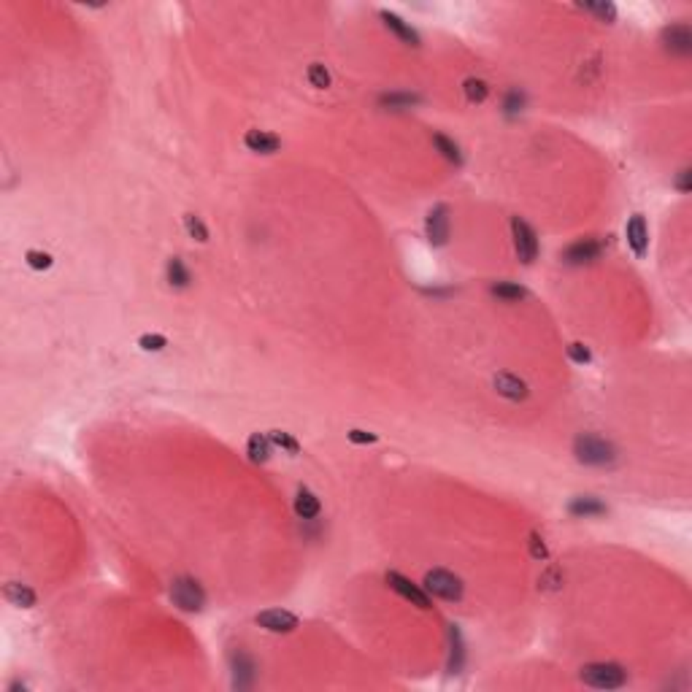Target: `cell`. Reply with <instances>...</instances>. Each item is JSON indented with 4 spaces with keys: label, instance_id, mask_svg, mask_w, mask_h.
Segmentation results:
<instances>
[{
    "label": "cell",
    "instance_id": "obj_17",
    "mask_svg": "<svg viewBox=\"0 0 692 692\" xmlns=\"http://www.w3.org/2000/svg\"><path fill=\"white\" fill-rule=\"evenodd\" d=\"M598 251H601V247H598L595 241H579V244H574L571 249L565 251V260H571V263H582V260H592V257H598Z\"/></svg>",
    "mask_w": 692,
    "mask_h": 692
},
{
    "label": "cell",
    "instance_id": "obj_20",
    "mask_svg": "<svg viewBox=\"0 0 692 692\" xmlns=\"http://www.w3.org/2000/svg\"><path fill=\"white\" fill-rule=\"evenodd\" d=\"M268 438H271L274 446L284 449L287 454H301V443L295 441L290 433H284V430H271V433H268Z\"/></svg>",
    "mask_w": 692,
    "mask_h": 692
},
{
    "label": "cell",
    "instance_id": "obj_14",
    "mask_svg": "<svg viewBox=\"0 0 692 692\" xmlns=\"http://www.w3.org/2000/svg\"><path fill=\"white\" fill-rule=\"evenodd\" d=\"M295 511H298V517H303V520H314V517H319L322 503H319V498H317L311 490L301 487V490H298V498H295Z\"/></svg>",
    "mask_w": 692,
    "mask_h": 692
},
{
    "label": "cell",
    "instance_id": "obj_29",
    "mask_svg": "<svg viewBox=\"0 0 692 692\" xmlns=\"http://www.w3.org/2000/svg\"><path fill=\"white\" fill-rule=\"evenodd\" d=\"M346 438L352 443H373L376 441V433H368V430H357V427H355V430L346 433Z\"/></svg>",
    "mask_w": 692,
    "mask_h": 692
},
{
    "label": "cell",
    "instance_id": "obj_2",
    "mask_svg": "<svg viewBox=\"0 0 692 692\" xmlns=\"http://www.w3.org/2000/svg\"><path fill=\"white\" fill-rule=\"evenodd\" d=\"M425 589L441 601H460L463 598V582L443 568H433L425 574Z\"/></svg>",
    "mask_w": 692,
    "mask_h": 692
},
{
    "label": "cell",
    "instance_id": "obj_24",
    "mask_svg": "<svg viewBox=\"0 0 692 692\" xmlns=\"http://www.w3.org/2000/svg\"><path fill=\"white\" fill-rule=\"evenodd\" d=\"M582 8L589 11V14H595L601 22H614L616 19V6L614 3H587Z\"/></svg>",
    "mask_w": 692,
    "mask_h": 692
},
{
    "label": "cell",
    "instance_id": "obj_22",
    "mask_svg": "<svg viewBox=\"0 0 692 692\" xmlns=\"http://www.w3.org/2000/svg\"><path fill=\"white\" fill-rule=\"evenodd\" d=\"M433 143H436V146L441 149V154H443V157H446V160H449V163H457V166L463 163V154H460L457 143H452V141L446 139V136H441V133H436V136H433Z\"/></svg>",
    "mask_w": 692,
    "mask_h": 692
},
{
    "label": "cell",
    "instance_id": "obj_13",
    "mask_svg": "<svg viewBox=\"0 0 692 692\" xmlns=\"http://www.w3.org/2000/svg\"><path fill=\"white\" fill-rule=\"evenodd\" d=\"M382 19H384V25H387L400 41H406V44H411V46H419V35L414 33V28H409L398 14H392V11H382Z\"/></svg>",
    "mask_w": 692,
    "mask_h": 692
},
{
    "label": "cell",
    "instance_id": "obj_12",
    "mask_svg": "<svg viewBox=\"0 0 692 692\" xmlns=\"http://www.w3.org/2000/svg\"><path fill=\"white\" fill-rule=\"evenodd\" d=\"M3 595H6V601H8L11 606H19V609H33V606H35V592L30 589L28 584L8 582L6 584V589H3Z\"/></svg>",
    "mask_w": 692,
    "mask_h": 692
},
{
    "label": "cell",
    "instance_id": "obj_26",
    "mask_svg": "<svg viewBox=\"0 0 692 692\" xmlns=\"http://www.w3.org/2000/svg\"><path fill=\"white\" fill-rule=\"evenodd\" d=\"M184 227H187V233L193 236L195 241H200V244H206V241H209V230H206V224L200 222V217L187 214V217H184Z\"/></svg>",
    "mask_w": 692,
    "mask_h": 692
},
{
    "label": "cell",
    "instance_id": "obj_18",
    "mask_svg": "<svg viewBox=\"0 0 692 692\" xmlns=\"http://www.w3.org/2000/svg\"><path fill=\"white\" fill-rule=\"evenodd\" d=\"M168 281H170L173 287H187V284H190V271H187V265H184L179 257H173V260L168 263Z\"/></svg>",
    "mask_w": 692,
    "mask_h": 692
},
{
    "label": "cell",
    "instance_id": "obj_23",
    "mask_svg": "<svg viewBox=\"0 0 692 692\" xmlns=\"http://www.w3.org/2000/svg\"><path fill=\"white\" fill-rule=\"evenodd\" d=\"M308 84L311 87H317V89H325V87H330V73H328V68L322 65V62H314V65H308Z\"/></svg>",
    "mask_w": 692,
    "mask_h": 692
},
{
    "label": "cell",
    "instance_id": "obj_28",
    "mask_svg": "<svg viewBox=\"0 0 692 692\" xmlns=\"http://www.w3.org/2000/svg\"><path fill=\"white\" fill-rule=\"evenodd\" d=\"M568 357H571L574 362H582V365H584V362L592 360L589 349H587V346H582V344H571V346H568Z\"/></svg>",
    "mask_w": 692,
    "mask_h": 692
},
{
    "label": "cell",
    "instance_id": "obj_19",
    "mask_svg": "<svg viewBox=\"0 0 692 692\" xmlns=\"http://www.w3.org/2000/svg\"><path fill=\"white\" fill-rule=\"evenodd\" d=\"M493 295H498L503 301H522V298H527V290L525 287H520V284L498 281V284H493Z\"/></svg>",
    "mask_w": 692,
    "mask_h": 692
},
{
    "label": "cell",
    "instance_id": "obj_21",
    "mask_svg": "<svg viewBox=\"0 0 692 692\" xmlns=\"http://www.w3.org/2000/svg\"><path fill=\"white\" fill-rule=\"evenodd\" d=\"M463 89H465V98L471 103H484L487 95H490V87H487V82H481V79H465Z\"/></svg>",
    "mask_w": 692,
    "mask_h": 692
},
{
    "label": "cell",
    "instance_id": "obj_5",
    "mask_svg": "<svg viewBox=\"0 0 692 692\" xmlns=\"http://www.w3.org/2000/svg\"><path fill=\"white\" fill-rule=\"evenodd\" d=\"M511 236H514V247H517L520 260H522L525 265H530V263L535 260V254H538V238H535L533 227H530L525 220L514 217V220H511Z\"/></svg>",
    "mask_w": 692,
    "mask_h": 692
},
{
    "label": "cell",
    "instance_id": "obj_16",
    "mask_svg": "<svg viewBox=\"0 0 692 692\" xmlns=\"http://www.w3.org/2000/svg\"><path fill=\"white\" fill-rule=\"evenodd\" d=\"M271 449H274V443L263 433H254L249 438V443H247V454H249V460H254V463H265L271 457Z\"/></svg>",
    "mask_w": 692,
    "mask_h": 692
},
{
    "label": "cell",
    "instance_id": "obj_1",
    "mask_svg": "<svg viewBox=\"0 0 692 692\" xmlns=\"http://www.w3.org/2000/svg\"><path fill=\"white\" fill-rule=\"evenodd\" d=\"M582 682L598 690H616L628 684V671L616 663H592L582 668Z\"/></svg>",
    "mask_w": 692,
    "mask_h": 692
},
{
    "label": "cell",
    "instance_id": "obj_27",
    "mask_svg": "<svg viewBox=\"0 0 692 692\" xmlns=\"http://www.w3.org/2000/svg\"><path fill=\"white\" fill-rule=\"evenodd\" d=\"M25 257H28V265L30 268H35V271H46V268H52V254H46V251L30 249Z\"/></svg>",
    "mask_w": 692,
    "mask_h": 692
},
{
    "label": "cell",
    "instance_id": "obj_8",
    "mask_svg": "<svg viewBox=\"0 0 692 692\" xmlns=\"http://www.w3.org/2000/svg\"><path fill=\"white\" fill-rule=\"evenodd\" d=\"M257 625L265 628V630H271V633H292L298 628V616L284 609H271L257 614Z\"/></svg>",
    "mask_w": 692,
    "mask_h": 692
},
{
    "label": "cell",
    "instance_id": "obj_11",
    "mask_svg": "<svg viewBox=\"0 0 692 692\" xmlns=\"http://www.w3.org/2000/svg\"><path fill=\"white\" fill-rule=\"evenodd\" d=\"M244 143H247L249 152H257V154H274L281 146V141L274 133H265V130H249L244 136Z\"/></svg>",
    "mask_w": 692,
    "mask_h": 692
},
{
    "label": "cell",
    "instance_id": "obj_6",
    "mask_svg": "<svg viewBox=\"0 0 692 692\" xmlns=\"http://www.w3.org/2000/svg\"><path fill=\"white\" fill-rule=\"evenodd\" d=\"M384 582L389 584V589H395L398 595H403L406 601H411L414 606L419 609H430V598H427V592H422L416 584H411L403 574H398V571H389L387 576H384Z\"/></svg>",
    "mask_w": 692,
    "mask_h": 692
},
{
    "label": "cell",
    "instance_id": "obj_3",
    "mask_svg": "<svg viewBox=\"0 0 692 692\" xmlns=\"http://www.w3.org/2000/svg\"><path fill=\"white\" fill-rule=\"evenodd\" d=\"M170 598H173V603H176L179 609H184V611H200L203 609V603H206L203 587L195 582V579H187V576H181V579L173 582V587H170Z\"/></svg>",
    "mask_w": 692,
    "mask_h": 692
},
{
    "label": "cell",
    "instance_id": "obj_4",
    "mask_svg": "<svg viewBox=\"0 0 692 692\" xmlns=\"http://www.w3.org/2000/svg\"><path fill=\"white\" fill-rule=\"evenodd\" d=\"M576 454L582 463H589V465H606L614 460V449H611L609 441L603 438H595V436H582L576 441Z\"/></svg>",
    "mask_w": 692,
    "mask_h": 692
},
{
    "label": "cell",
    "instance_id": "obj_10",
    "mask_svg": "<svg viewBox=\"0 0 692 692\" xmlns=\"http://www.w3.org/2000/svg\"><path fill=\"white\" fill-rule=\"evenodd\" d=\"M493 384L498 389V395H503L506 400H525L527 398V384L514 373H498Z\"/></svg>",
    "mask_w": 692,
    "mask_h": 692
},
{
    "label": "cell",
    "instance_id": "obj_9",
    "mask_svg": "<svg viewBox=\"0 0 692 692\" xmlns=\"http://www.w3.org/2000/svg\"><path fill=\"white\" fill-rule=\"evenodd\" d=\"M625 233H628V244H630L633 254L636 257H646V251H649V227H646V220L641 214H633L630 222H628V227H625Z\"/></svg>",
    "mask_w": 692,
    "mask_h": 692
},
{
    "label": "cell",
    "instance_id": "obj_15",
    "mask_svg": "<svg viewBox=\"0 0 692 692\" xmlns=\"http://www.w3.org/2000/svg\"><path fill=\"white\" fill-rule=\"evenodd\" d=\"M668 49L671 52H679V55H690L692 49V35H690V28L687 25H676V28H671L668 33Z\"/></svg>",
    "mask_w": 692,
    "mask_h": 692
},
{
    "label": "cell",
    "instance_id": "obj_7",
    "mask_svg": "<svg viewBox=\"0 0 692 692\" xmlns=\"http://www.w3.org/2000/svg\"><path fill=\"white\" fill-rule=\"evenodd\" d=\"M425 230H427V241L433 247H443L446 238H449V209L446 206H436L430 209L427 214V222H425Z\"/></svg>",
    "mask_w": 692,
    "mask_h": 692
},
{
    "label": "cell",
    "instance_id": "obj_25",
    "mask_svg": "<svg viewBox=\"0 0 692 692\" xmlns=\"http://www.w3.org/2000/svg\"><path fill=\"white\" fill-rule=\"evenodd\" d=\"M139 346L143 352H163L168 346V338L166 335H160V332H146V335H141L139 338Z\"/></svg>",
    "mask_w": 692,
    "mask_h": 692
},
{
    "label": "cell",
    "instance_id": "obj_30",
    "mask_svg": "<svg viewBox=\"0 0 692 692\" xmlns=\"http://www.w3.org/2000/svg\"><path fill=\"white\" fill-rule=\"evenodd\" d=\"M530 549H533V557H538V560H544V557H547V547L538 541V535H533V538H530Z\"/></svg>",
    "mask_w": 692,
    "mask_h": 692
}]
</instances>
